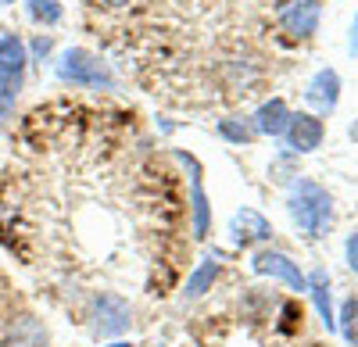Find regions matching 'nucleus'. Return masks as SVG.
<instances>
[{
  "instance_id": "4",
  "label": "nucleus",
  "mask_w": 358,
  "mask_h": 347,
  "mask_svg": "<svg viewBox=\"0 0 358 347\" xmlns=\"http://www.w3.org/2000/svg\"><path fill=\"white\" fill-rule=\"evenodd\" d=\"M319 15H322V4H319V0H283L280 11H276L280 25L287 29L294 40H308V36H315Z\"/></svg>"
},
{
  "instance_id": "13",
  "label": "nucleus",
  "mask_w": 358,
  "mask_h": 347,
  "mask_svg": "<svg viewBox=\"0 0 358 347\" xmlns=\"http://www.w3.org/2000/svg\"><path fill=\"white\" fill-rule=\"evenodd\" d=\"M219 136L222 140H229V143H236V147H248V143L258 136L255 133V126L251 122H244V119H219Z\"/></svg>"
},
{
  "instance_id": "10",
  "label": "nucleus",
  "mask_w": 358,
  "mask_h": 347,
  "mask_svg": "<svg viewBox=\"0 0 358 347\" xmlns=\"http://www.w3.org/2000/svg\"><path fill=\"white\" fill-rule=\"evenodd\" d=\"M219 269H222V265H219V258H215V254H208L204 262H201V265H197V269L187 276L183 297H187V301H197V297H204L208 290H212V283L219 279Z\"/></svg>"
},
{
  "instance_id": "14",
  "label": "nucleus",
  "mask_w": 358,
  "mask_h": 347,
  "mask_svg": "<svg viewBox=\"0 0 358 347\" xmlns=\"http://www.w3.org/2000/svg\"><path fill=\"white\" fill-rule=\"evenodd\" d=\"M337 330L344 333L348 344L358 347V297H348L341 304V315H337Z\"/></svg>"
},
{
  "instance_id": "18",
  "label": "nucleus",
  "mask_w": 358,
  "mask_h": 347,
  "mask_svg": "<svg viewBox=\"0 0 358 347\" xmlns=\"http://www.w3.org/2000/svg\"><path fill=\"white\" fill-rule=\"evenodd\" d=\"M101 4H104V8H126L129 0H101Z\"/></svg>"
},
{
  "instance_id": "9",
  "label": "nucleus",
  "mask_w": 358,
  "mask_h": 347,
  "mask_svg": "<svg viewBox=\"0 0 358 347\" xmlns=\"http://www.w3.org/2000/svg\"><path fill=\"white\" fill-rule=\"evenodd\" d=\"M308 294H312V304L319 311V319L326 330H337V315H334V294H330V276H326V269H315L308 276Z\"/></svg>"
},
{
  "instance_id": "7",
  "label": "nucleus",
  "mask_w": 358,
  "mask_h": 347,
  "mask_svg": "<svg viewBox=\"0 0 358 347\" xmlns=\"http://www.w3.org/2000/svg\"><path fill=\"white\" fill-rule=\"evenodd\" d=\"M305 97H308V104L319 108L322 115L337 111V104H341V75H337L334 68H319V72L312 75V82H308Z\"/></svg>"
},
{
  "instance_id": "21",
  "label": "nucleus",
  "mask_w": 358,
  "mask_h": 347,
  "mask_svg": "<svg viewBox=\"0 0 358 347\" xmlns=\"http://www.w3.org/2000/svg\"><path fill=\"white\" fill-rule=\"evenodd\" d=\"M0 4H15V0H0Z\"/></svg>"
},
{
  "instance_id": "16",
  "label": "nucleus",
  "mask_w": 358,
  "mask_h": 347,
  "mask_svg": "<svg viewBox=\"0 0 358 347\" xmlns=\"http://www.w3.org/2000/svg\"><path fill=\"white\" fill-rule=\"evenodd\" d=\"M344 254H348V265H351V272H358V229L348 237V244H344Z\"/></svg>"
},
{
  "instance_id": "6",
  "label": "nucleus",
  "mask_w": 358,
  "mask_h": 347,
  "mask_svg": "<svg viewBox=\"0 0 358 347\" xmlns=\"http://www.w3.org/2000/svg\"><path fill=\"white\" fill-rule=\"evenodd\" d=\"M129 323H133V311L118 294H101L94 301V333L97 337H118L129 330Z\"/></svg>"
},
{
  "instance_id": "2",
  "label": "nucleus",
  "mask_w": 358,
  "mask_h": 347,
  "mask_svg": "<svg viewBox=\"0 0 358 347\" xmlns=\"http://www.w3.org/2000/svg\"><path fill=\"white\" fill-rule=\"evenodd\" d=\"M57 79L72 82V86H94V90H108V86L115 82L108 65L101 61V57H94L90 50H83V47H72V50L62 54V61H57Z\"/></svg>"
},
{
  "instance_id": "1",
  "label": "nucleus",
  "mask_w": 358,
  "mask_h": 347,
  "mask_svg": "<svg viewBox=\"0 0 358 347\" xmlns=\"http://www.w3.org/2000/svg\"><path fill=\"white\" fill-rule=\"evenodd\" d=\"M287 212L294 219V226L301 229L305 237L319 240L330 233L334 226V197L326 186H319L315 179H294L290 186V197H287Z\"/></svg>"
},
{
  "instance_id": "17",
  "label": "nucleus",
  "mask_w": 358,
  "mask_h": 347,
  "mask_svg": "<svg viewBox=\"0 0 358 347\" xmlns=\"http://www.w3.org/2000/svg\"><path fill=\"white\" fill-rule=\"evenodd\" d=\"M47 50H50V36H40V40H33V54H40V57H43Z\"/></svg>"
},
{
  "instance_id": "5",
  "label": "nucleus",
  "mask_w": 358,
  "mask_h": 347,
  "mask_svg": "<svg viewBox=\"0 0 358 347\" xmlns=\"http://www.w3.org/2000/svg\"><path fill=\"white\" fill-rule=\"evenodd\" d=\"M283 136H287V147H290L294 154H312V151H319V147H322L326 126H322L319 115L297 111V115H290V122H287Z\"/></svg>"
},
{
  "instance_id": "15",
  "label": "nucleus",
  "mask_w": 358,
  "mask_h": 347,
  "mask_svg": "<svg viewBox=\"0 0 358 347\" xmlns=\"http://www.w3.org/2000/svg\"><path fill=\"white\" fill-rule=\"evenodd\" d=\"M25 11L33 22H43V25L62 22V4H57V0H25Z\"/></svg>"
},
{
  "instance_id": "19",
  "label": "nucleus",
  "mask_w": 358,
  "mask_h": 347,
  "mask_svg": "<svg viewBox=\"0 0 358 347\" xmlns=\"http://www.w3.org/2000/svg\"><path fill=\"white\" fill-rule=\"evenodd\" d=\"M351 50H358V15H355V33H351Z\"/></svg>"
},
{
  "instance_id": "11",
  "label": "nucleus",
  "mask_w": 358,
  "mask_h": 347,
  "mask_svg": "<svg viewBox=\"0 0 358 347\" xmlns=\"http://www.w3.org/2000/svg\"><path fill=\"white\" fill-rule=\"evenodd\" d=\"M190 165V205H194V237H208V226H212V215H208V197L201 186V172L194 165V158H183Z\"/></svg>"
},
{
  "instance_id": "12",
  "label": "nucleus",
  "mask_w": 358,
  "mask_h": 347,
  "mask_svg": "<svg viewBox=\"0 0 358 347\" xmlns=\"http://www.w3.org/2000/svg\"><path fill=\"white\" fill-rule=\"evenodd\" d=\"M236 229H244V233H236V240H273V226H268L265 215H258L255 208H244L236 212Z\"/></svg>"
},
{
  "instance_id": "3",
  "label": "nucleus",
  "mask_w": 358,
  "mask_h": 347,
  "mask_svg": "<svg viewBox=\"0 0 358 347\" xmlns=\"http://www.w3.org/2000/svg\"><path fill=\"white\" fill-rule=\"evenodd\" d=\"M251 269H255L258 276H273V279L287 283L294 294H305V290H308V276H305V272H301V265H297L290 254H283V251H273V247L255 251Z\"/></svg>"
},
{
  "instance_id": "8",
  "label": "nucleus",
  "mask_w": 358,
  "mask_h": 347,
  "mask_svg": "<svg viewBox=\"0 0 358 347\" xmlns=\"http://www.w3.org/2000/svg\"><path fill=\"white\" fill-rule=\"evenodd\" d=\"M287 122H290V108H287V101H283V97L265 101V104L255 111V119H251L255 133H262V136H283Z\"/></svg>"
},
{
  "instance_id": "20",
  "label": "nucleus",
  "mask_w": 358,
  "mask_h": 347,
  "mask_svg": "<svg viewBox=\"0 0 358 347\" xmlns=\"http://www.w3.org/2000/svg\"><path fill=\"white\" fill-rule=\"evenodd\" d=\"M104 347H133V344H126V340H115V344H104Z\"/></svg>"
}]
</instances>
